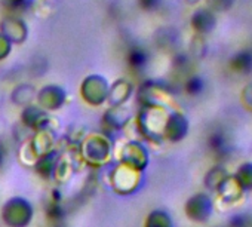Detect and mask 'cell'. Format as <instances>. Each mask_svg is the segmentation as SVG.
I'll list each match as a JSON object with an SVG mask.
<instances>
[{
	"instance_id": "20",
	"label": "cell",
	"mask_w": 252,
	"mask_h": 227,
	"mask_svg": "<svg viewBox=\"0 0 252 227\" xmlns=\"http://www.w3.org/2000/svg\"><path fill=\"white\" fill-rule=\"evenodd\" d=\"M208 147L215 156L224 158L230 153V140L222 131H214L208 137Z\"/></svg>"
},
{
	"instance_id": "25",
	"label": "cell",
	"mask_w": 252,
	"mask_h": 227,
	"mask_svg": "<svg viewBox=\"0 0 252 227\" xmlns=\"http://www.w3.org/2000/svg\"><path fill=\"white\" fill-rule=\"evenodd\" d=\"M234 177L237 178V181L240 183L243 190H252V163L251 162L240 165L237 168Z\"/></svg>"
},
{
	"instance_id": "35",
	"label": "cell",
	"mask_w": 252,
	"mask_h": 227,
	"mask_svg": "<svg viewBox=\"0 0 252 227\" xmlns=\"http://www.w3.org/2000/svg\"><path fill=\"white\" fill-rule=\"evenodd\" d=\"M11 49H12V43L5 36L0 34V61L5 60L11 54Z\"/></svg>"
},
{
	"instance_id": "31",
	"label": "cell",
	"mask_w": 252,
	"mask_h": 227,
	"mask_svg": "<svg viewBox=\"0 0 252 227\" xmlns=\"http://www.w3.org/2000/svg\"><path fill=\"white\" fill-rule=\"evenodd\" d=\"M190 52L194 58H202L206 54V42L203 39V36L196 34L190 43Z\"/></svg>"
},
{
	"instance_id": "6",
	"label": "cell",
	"mask_w": 252,
	"mask_h": 227,
	"mask_svg": "<svg viewBox=\"0 0 252 227\" xmlns=\"http://www.w3.org/2000/svg\"><path fill=\"white\" fill-rule=\"evenodd\" d=\"M138 101L141 102V105L168 107V105L174 104L171 91L165 85H162L159 82H153V80H147L146 83H143L140 86Z\"/></svg>"
},
{
	"instance_id": "9",
	"label": "cell",
	"mask_w": 252,
	"mask_h": 227,
	"mask_svg": "<svg viewBox=\"0 0 252 227\" xmlns=\"http://www.w3.org/2000/svg\"><path fill=\"white\" fill-rule=\"evenodd\" d=\"M214 203L206 193H196L190 196L184 205V212L189 220L194 223H205L212 215Z\"/></svg>"
},
{
	"instance_id": "26",
	"label": "cell",
	"mask_w": 252,
	"mask_h": 227,
	"mask_svg": "<svg viewBox=\"0 0 252 227\" xmlns=\"http://www.w3.org/2000/svg\"><path fill=\"white\" fill-rule=\"evenodd\" d=\"M147 60H149V57H147L146 51H143L141 48H134V49H131V52H129V55H128L129 65H131L134 70H140V68L146 67Z\"/></svg>"
},
{
	"instance_id": "17",
	"label": "cell",
	"mask_w": 252,
	"mask_h": 227,
	"mask_svg": "<svg viewBox=\"0 0 252 227\" xmlns=\"http://www.w3.org/2000/svg\"><path fill=\"white\" fill-rule=\"evenodd\" d=\"M217 193H218L221 202H224V203H236L243 197L245 190H243V187L240 186V183L237 181V178L234 175H227V178L218 187Z\"/></svg>"
},
{
	"instance_id": "4",
	"label": "cell",
	"mask_w": 252,
	"mask_h": 227,
	"mask_svg": "<svg viewBox=\"0 0 252 227\" xmlns=\"http://www.w3.org/2000/svg\"><path fill=\"white\" fill-rule=\"evenodd\" d=\"M0 218L8 227H27L33 220V206L24 197H11L3 203Z\"/></svg>"
},
{
	"instance_id": "12",
	"label": "cell",
	"mask_w": 252,
	"mask_h": 227,
	"mask_svg": "<svg viewBox=\"0 0 252 227\" xmlns=\"http://www.w3.org/2000/svg\"><path fill=\"white\" fill-rule=\"evenodd\" d=\"M132 122V111L128 105L110 107L102 118V127L108 131H122Z\"/></svg>"
},
{
	"instance_id": "27",
	"label": "cell",
	"mask_w": 252,
	"mask_h": 227,
	"mask_svg": "<svg viewBox=\"0 0 252 227\" xmlns=\"http://www.w3.org/2000/svg\"><path fill=\"white\" fill-rule=\"evenodd\" d=\"M55 8H57L55 0H36L34 5H33L34 14L40 18L49 17L55 11Z\"/></svg>"
},
{
	"instance_id": "3",
	"label": "cell",
	"mask_w": 252,
	"mask_h": 227,
	"mask_svg": "<svg viewBox=\"0 0 252 227\" xmlns=\"http://www.w3.org/2000/svg\"><path fill=\"white\" fill-rule=\"evenodd\" d=\"M108 181L114 193L120 196H129L141 187L143 172L123 162H117L110 171Z\"/></svg>"
},
{
	"instance_id": "38",
	"label": "cell",
	"mask_w": 252,
	"mask_h": 227,
	"mask_svg": "<svg viewBox=\"0 0 252 227\" xmlns=\"http://www.w3.org/2000/svg\"><path fill=\"white\" fill-rule=\"evenodd\" d=\"M2 162H3V152L0 149V165H2Z\"/></svg>"
},
{
	"instance_id": "14",
	"label": "cell",
	"mask_w": 252,
	"mask_h": 227,
	"mask_svg": "<svg viewBox=\"0 0 252 227\" xmlns=\"http://www.w3.org/2000/svg\"><path fill=\"white\" fill-rule=\"evenodd\" d=\"M57 132L52 128H43L34 132L30 140V146L37 158L49 155L51 152L57 150Z\"/></svg>"
},
{
	"instance_id": "24",
	"label": "cell",
	"mask_w": 252,
	"mask_h": 227,
	"mask_svg": "<svg viewBox=\"0 0 252 227\" xmlns=\"http://www.w3.org/2000/svg\"><path fill=\"white\" fill-rule=\"evenodd\" d=\"M144 227H174V221L166 211L155 209L147 215Z\"/></svg>"
},
{
	"instance_id": "21",
	"label": "cell",
	"mask_w": 252,
	"mask_h": 227,
	"mask_svg": "<svg viewBox=\"0 0 252 227\" xmlns=\"http://www.w3.org/2000/svg\"><path fill=\"white\" fill-rule=\"evenodd\" d=\"M58 155H60V152L58 150H54L49 155H45V156H42V158L37 159V162H36V165L33 168H34V171L37 172L39 177H42L45 180L52 178Z\"/></svg>"
},
{
	"instance_id": "36",
	"label": "cell",
	"mask_w": 252,
	"mask_h": 227,
	"mask_svg": "<svg viewBox=\"0 0 252 227\" xmlns=\"http://www.w3.org/2000/svg\"><path fill=\"white\" fill-rule=\"evenodd\" d=\"M141 5H143V8L150 11V9H153V8H156L159 5V0H141Z\"/></svg>"
},
{
	"instance_id": "32",
	"label": "cell",
	"mask_w": 252,
	"mask_h": 227,
	"mask_svg": "<svg viewBox=\"0 0 252 227\" xmlns=\"http://www.w3.org/2000/svg\"><path fill=\"white\" fill-rule=\"evenodd\" d=\"M228 227H252V217L249 214H236L230 218Z\"/></svg>"
},
{
	"instance_id": "29",
	"label": "cell",
	"mask_w": 252,
	"mask_h": 227,
	"mask_svg": "<svg viewBox=\"0 0 252 227\" xmlns=\"http://www.w3.org/2000/svg\"><path fill=\"white\" fill-rule=\"evenodd\" d=\"M46 217H48V220L52 221V223H60V221H63L64 217H65V211H64L63 203L51 202V200H49V205L46 206Z\"/></svg>"
},
{
	"instance_id": "7",
	"label": "cell",
	"mask_w": 252,
	"mask_h": 227,
	"mask_svg": "<svg viewBox=\"0 0 252 227\" xmlns=\"http://www.w3.org/2000/svg\"><path fill=\"white\" fill-rule=\"evenodd\" d=\"M119 162H123L138 171H144L149 166L150 156L144 144L138 140H129L126 141L119 153Z\"/></svg>"
},
{
	"instance_id": "2",
	"label": "cell",
	"mask_w": 252,
	"mask_h": 227,
	"mask_svg": "<svg viewBox=\"0 0 252 227\" xmlns=\"http://www.w3.org/2000/svg\"><path fill=\"white\" fill-rule=\"evenodd\" d=\"M79 156L85 165L92 168L105 166L113 156V141L105 132H89L77 146Z\"/></svg>"
},
{
	"instance_id": "37",
	"label": "cell",
	"mask_w": 252,
	"mask_h": 227,
	"mask_svg": "<svg viewBox=\"0 0 252 227\" xmlns=\"http://www.w3.org/2000/svg\"><path fill=\"white\" fill-rule=\"evenodd\" d=\"M186 2H187L189 5H196V3L200 2V0H186Z\"/></svg>"
},
{
	"instance_id": "23",
	"label": "cell",
	"mask_w": 252,
	"mask_h": 227,
	"mask_svg": "<svg viewBox=\"0 0 252 227\" xmlns=\"http://www.w3.org/2000/svg\"><path fill=\"white\" fill-rule=\"evenodd\" d=\"M227 175H228V174H227V171H225L222 166H220V165H217V166L211 168V169L206 172L205 180H203L205 187H206V189H209V190L217 192V190H218V187L221 186V183L227 178Z\"/></svg>"
},
{
	"instance_id": "16",
	"label": "cell",
	"mask_w": 252,
	"mask_h": 227,
	"mask_svg": "<svg viewBox=\"0 0 252 227\" xmlns=\"http://www.w3.org/2000/svg\"><path fill=\"white\" fill-rule=\"evenodd\" d=\"M132 92H134V85L128 79H117L110 85L105 102H108L110 107L125 105L126 101L132 97Z\"/></svg>"
},
{
	"instance_id": "39",
	"label": "cell",
	"mask_w": 252,
	"mask_h": 227,
	"mask_svg": "<svg viewBox=\"0 0 252 227\" xmlns=\"http://www.w3.org/2000/svg\"><path fill=\"white\" fill-rule=\"evenodd\" d=\"M29 2H30V0H29Z\"/></svg>"
},
{
	"instance_id": "1",
	"label": "cell",
	"mask_w": 252,
	"mask_h": 227,
	"mask_svg": "<svg viewBox=\"0 0 252 227\" xmlns=\"http://www.w3.org/2000/svg\"><path fill=\"white\" fill-rule=\"evenodd\" d=\"M171 111L163 105H141L138 116L135 119V128L144 140L163 141L165 127Z\"/></svg>"
},
{
	"instance_id": "11",
	"label": "cell",
	"mask_w": 252,
	"mask_h": 227,
	"mask_svg": "<svg viewBox=\"0 0 252 227\" xmlns=\"http://www.w3.org/2000/svg\"><path fill=\"white\" fill-rule=\"evenodd\" d=\"M21 124L24 128L32 130L34 132L43 128H52V119L48 115V111L40 108L37 104H30L24 107V110L21 111Z\"/></svg>"
},
{
	"instance_id": "18",
	"label": "cell",
	"mask_w": 252,
	"mask_h": 227,
	"mask_svg": "<svg viewBox=\"0 0 252 227\" xmlns=\"http://www.w3.org/2000/svg\"><path fill=\"white\" fill-rule=\"evenodd\" d=\"M215 15L208 8H200L191 15V27L199 36L211 33L215 27Z\"/></svg>"
},
{
	"instance_id": "5",
	"label": "cell",
	"mask_w": 252,
	"mask_h": 227,
	"mask_svg": "<svg viewBox=\"0 0 252 227\" xmlns=\"http://www.w3.org/2000/svg\"><path fill=\"white\" fill-rule=\"evenodd\" d=\"M108 82L101 74H89L83 79L80 85V95L83 101L89 105H101L107 101L108 95Z\"/></svg>"
},
{
	"instance_id": "19",
	"label": "cell",
	"mask_w": 252,
	"mask_h": 227,
	"mask_svg": "<svg viewBox=\"0 0 252 227\" xmlns=\"http://www.w3.org/2000/svg\"><path fill=\"white\" fill-rule=\"evenodd\" d=\"M36 97H37V89L33 85H30V83H20V85H17L12 89L11 101L15 105L27 107V105H30V104H33L36 101Z\"/></svg>"
},
{
	"instance_id": "8",
	"label": "cell",
	"mask_w": 252,
	"mask_h": 227,
	"mask_svg": "<svg viewBox=\"0 0 252 227\" xmlns=\"http://www.w3.org/2000/svg\"><path fill=\"white\" fill-rule=\"evenodd\" d=\"M77 161L82 162L79 152H73V146H70V149H67V150L60 152V155L57 158L54 175H52V178L55 180V183L58 186H64L71 180L74 171L77 169V166H76Z\"/></svg>"
},
{
	"instance_id": "33",
	"label": "cell",
	"mask_w": 252,
	"mask_h": 227,
	"mask_svg": "<svg viewBox=\"0 0 252 227\" xmlns=\"http://www.w3.org/2000/svg\"><path fill=\"white\" fill-rule=\"evenodd\" d=\"M209 11H227L233 5V0H206Z\"/></svg>"
},
{
	"instance_id": "22",
	"label": "cell",
	"mask_w": 252,
	"mask_h": 227,
	"mask_svg": "<svg viewBox=\"0 0 252 227\" xmlns=\"http://www.w3.org/2000/svg\"><path fill=\"white\" fill-rule=\"evenodd\" d=\"M230 68L239 74H248L252 71V51L245 49L237 52L230 60Z\"/></svg>"
},
{
	"instance_id": "15",
	"label": "cell",
	"mask_w": 252,
	"mask_h": 227,
	"mask_svg": "<svg viewBox=\"0 0 252 227\" xmlns=\"http://www.w3.org/2000/svg\"><path fill=\"white\" fill-rule=\"evenodd\" d=\"M189 134V121L187 118L180 111H174L169 115L166 127H165V134L163 140L169 143H178L184 140Z\"/></svg>"
},
{
	"instance_id": "10",
	"label": "cell",
	"mask_w": 252,
	"mask_h": 227,
	"mask_svg": "<svg viewBox=\"0 0 252 227\" xmlns=\"http://www.w3.org/2000/svg\"><path fill=\"white\" fill-rule=\"evenodd\" d=\"M67 99V94L64 91V88L58 86V85H46L43 86L36 97L37 105L40 108H43L45 111H55L60 110Z\"/></svg>"
},
{
	"instance_id": "28",
	"label": "cell",
	"mask_w": 252,
	"mask_h": 227,
	"mask_svg": "<svg viewBox=\"0 0 252 227\" xmlns=\"http://www.w3.org/2000/svg\"><path fill=\"white\" fill-rule=\"evenodd\" d=\"M18 159L26 166H34L36 165V162H37L39 158L34 155V152H33V149L30 146V141L23 143V146L20 147V152H18Z\"/></svg>"
},
{
	"instance_id": "34",
	"label": "cell",
	"mask_w": 252,
	"mask_h": 227,
	"mask_svg": "<svg viewBox=\"0 0 252 227\" xmlns=\"http://www.w3.org/2000/svg\"><path fill=\"white\" fill-rule=\"evenodd\" d=\"M240 102H242V105H243L246 110L252 111V83L246 85V86L242 89V94H240Z\"/></svg>"
},
{
	"instance_id": "30",
	"label": "cell",
	"mask_w": 252,
	"mask_h": 227,
	"mask_svg": "<svg viewBox=\"0 0 252 227\" xmlns=\"http://www.w3.org/2000/svg\"><path fill=\"white\" fill-rule=\"evenodd\" d=\"M205 88V83L202 80V77L199 76H191L186 80V85H184V89L189 95H199Z\"/></svg>"
},
{
	"instance_id": "13",
	"label": "cell",
	"mask_w": 252,
	"mask_h": 227,
	"mask_svg": "<svg viewBox=\"0 0 252 227\" xmlns=\"http://www.w3.org/2000/svg\"><path fill=\"white\" fill-rule=\"evenodd\" d=\"M0 34L5 36L11 43L21 45L27 40L29 27L23 20L17 17H6L0 23Z\"/></svg>"
}]
</instances>
